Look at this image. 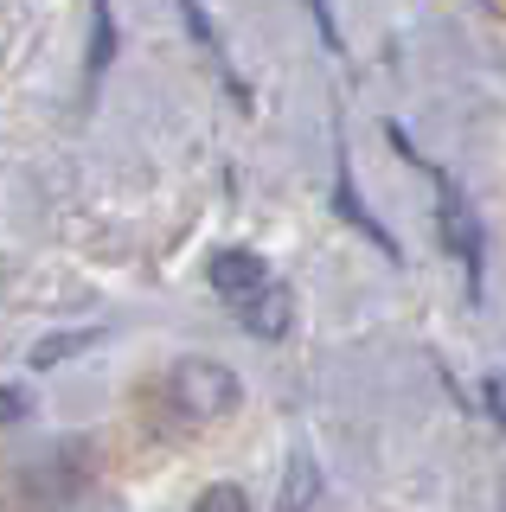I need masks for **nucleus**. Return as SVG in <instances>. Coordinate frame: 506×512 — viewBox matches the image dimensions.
Listing matches in <instances>:
<instances>
[{
    "instance_id": "nucleus-3",
    "label": "nucleus",
    "mask_w": 506,
    "mask_h": 512,
    "mask_svg": "<svg viewBox=\"0 0 506 512\" xmlns=\"http://www.w3.org/2000/svg\"><path fill=\"white\" fill-rule=\"evenodd\" d=\"M423 173L436 180V205H442V237H449V250L462 256V269H468V288H481V224H474V205L462 199V186L449 180L442 167H430L423 160Z\"/></svg>"
},
{
    "instance_id": "nucleus-6",
    "label": "nucleus",
    "mask_w": 506,
    "mask_h": 512,
    "mask_svg": "<svg viewBox=\"0 0 506 512\" xmlns=\"http://www.w3.org/2000/svg\"><path fill=\"white\" fill-rule=\"evenodd\" d=\"M199 506H244V493H237V487H218V493H205Z\"/></svg>"
},
{
    "instance_id": "nucleus-5",
    "label": "nucleus",
    "mask_w": 506,
    "mask_h": 512,
    "mask_svg": "<svg viewBox=\"0 0 506 512\" xmlns=\"http://www.w3.org/2000/svg\"><path fill=\"white\" fill-rule=\"evenodd\" d=\"M26 410V391H0V429H7V416Z\"/></svg>"
},
{
    "instance_id": "nucleus-2",
    "label": "nucleus",
    "mask_w": 506,
    "mask_h": 512,
    "mask_svg": "<svg viewBox=\"0 0 506 512\" xmlns=\"http://www.w3.org/2000/svg\"><path fill=\"white\" fill-rule=\"evenodd\" d=\"M167 410L180 416V423H218V416L237 410V372L218 359H180L167 372Z\"/></svg>"
},
{
    "instance_id": "nucleus-4",
    "label": "nucleus",
    "mask_w": 506,
    "mask_h": 512,
    "mask_svg": "<svg viewBox=\"0 0 506 512\" xmlns=\"http://www.w3.org/2000/svg\"><path fill=\"white\" fill-rule=\"evenodd\" d=\"M109 52H116V20H109V0H90V84L109 71Z\"/></svg>"
},
{
    "instance_id": "nucleus-1",
    "label": "nucleus",
    "mask_w": 506,
    "mask_h": 512,
    "mask_svg": "<svg viewBox=\"0 0 506 512\" xmlns=\"http://www.w3.org/2000/svg\"><path fill=\"white\" fill-rule=\"evenodd\" d=\"M205 282L218 288V301L244 320L257 340H276V333H289V288L270 276V263H263L257 250H212V263H205Z\"/></svg>"
},
{
    "instance_id": "nucleus-7",
    "label": "nucleus",
    "mask_w": 506,
    "mask_h": 512,
    "mask_svg": "<svg viewBox=\"0 0 506 512\" xmlns=\"http://www.w3.org/2000/svg\"><path fill=\"white\" fill-rule=\"evenodd\" d=\"M487 404H494V410L506 416V384H487Z\"/></svg>"
}]
</instances>
